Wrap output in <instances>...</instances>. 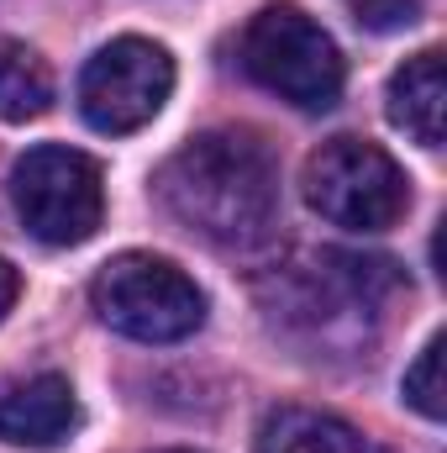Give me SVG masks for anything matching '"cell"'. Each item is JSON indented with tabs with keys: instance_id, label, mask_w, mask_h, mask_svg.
<instances>
[{
	"instance_id": "obj_1",
	"label": "cell",
	"mask_w": 447,
	"mask_h": 453,
	"mask_svg": "<svg viewBox=\"0 0 447 453\" xmlns=\"http://www.w3.org/2000/svg\"><path fill=\"white\" fill-rule=\"evenodd\" d=\"M158 201L216 248H258L279 222V164L247 132H206L158 169Z\"/></svg>"
},
{
	"instance_id": "obj_2",
	"label": "cell",
	"mask_w": 447,
	"mask_h": 453,
	"mask_svg": "<svg viewBox=\"0 0 447 453\" xmlns=\"http://www.w3.org/2000/svg\"><path fill=\"white\" fill-rule=\"evenodd\" d=\"M237 58L247 80L300 111H332L342 96V53L300 5H263L242 32Z\"/></svg>"
},
{
	"instance_id": "obj_3",
	"label": "cell",
	"mask_w": 447,
	"mask_h": 453,
	"mask_svg": "<svg viewBox=\"0 0 447 453\" xmlns=\"http://www.w3.org/2000/svg\"><path fill=\"white\" fill-rule=\"evenodd\" d=\"M90 306L101 311V322L137 342H179L206 322V296L201 285L153 253H121L111 258L95 285H90Z\"/></svg>"
},
{
	"instance_id": "obj_4",
	"label": "cell",
	"mask_w": 447,
	"mask_h": 453,
	"mask_svg": "<svg viewBox=\"0 0 447 453\" xmlns=\"http://www.w3.org/2000/svg\"><path fill=\"white\" fill-rule=\"evenodd\" d=\"M306 201L347 232H390L411 206L405 169L368 137H332L306 164Z\"/></svg>"
},
{
	"instance_id": "obj_5",
	"label": "cell",
	"mask_w": 447,
	"mask_h": 453,
	"mask_svg": "<svg viewBox=\"0 0 447 453\" xmlns=\"http://www.w3.org/2000/svg\"><path fill=\"white\" fill-rule=\"evenodd\" d=\"M11 206L21 226L48 242V248H74L85 237H95V226L106 217V180L101 164L80 148H58L42 142L27 158H16L11 169Z\"/></svg>"
},
{
	"instance_id": "obj_6",
	"label": "cell",
	"mask_w": 447,
	"mask_h": 453,
	"mask_svg": "<svg viewBox=\"0 0 447 453\" xmlns=\"http://www.w3.org/2000/svg\"><path fill=\"white\" fill-rule=\"evenodd\" d=\"M169 96H174V58L148 37L106 42L80 74V111L106 137L148 127Z\"/></svg>"
},
{
	"instance_id": "obj_7",
	"label": "cell",
	"mask_w": 447,
	"mask_h": 453,
	"mask_svg": "<svg viewBox=\"0 0 447 453\" xmlns=\"http://www.w3.org/2000/svg\"><path fill=\"white\" fill-rule=\"evenodd\" d=\"M80 427V401L64 374H32L0 390V438L11 449H53Z\"/></svg>"
},
{
	"instance_id": "obj_8",
	"label": "cell",
	"mask_w": 447,
	"mask_h": 453,
	"mask_svg": "<svg viewBox=\"0 0 447 453\" xmlns=\"http://www.w3.org/2000/svg\"><path fill=\"white\" fill-rule=\"evenodd\" d=\"M443 116H447V74L443 53L421 48L416 58H405L390 80V121L416 137L421 148H443Z\"/></svg>"
},
{
	"instance_id": "obj_9",
	"label": "cell",
	"mask_w": 447,
	"mask_h": 453,
	"mask_svg": "<svg viewBox=\"0 0 447 453\" xmlns=\"http://www.w3.org/2000/svg\"><path fill=\"white\" fill-rule=\"evenodd\" d=\"M258 453H363V438L332 411L279 406L258 427Z\"/></svg>"
},
{
	"instance_id": "obj_10",
	"label": "cell",
	"mask_w": 447,
	"mask_h": 453,
	"mask_svg": "<svg viewBox=\"0 0 447 453\" xmlns=\"http://www.w3.org/2000/svg\"><path fill=\"white\" fill-rule=\"evenodd\" d=\"M48 106H53L48 64L21 42H0V121H37Z\"/></svg>"
},
{
	"instance_id": "obj_11",
	"label": "cell",
	"mask_w": 447,
	"mask_h": 453,
	"mask_svg": "<svg viewBox=\"0 0 447 453\" xmlns=\"http://www.w3.org/2000/svg\"><path fill=\"white\" fill-rule=\"evenodd\" d=\"M405 401L421 411V417H432V422H443L447 417V385H443V338H432L421 353H416V364L405 369Z\"/></svg>"
},
{
	"instance_id": "obj_12",
	"label": "cell",
	"mask_w": 447,
	"mask_h": 453,
	"mask_svg": "<svg viewBox=\"0 0 447 453\" xmlns=\"http://www.w3.org/2000/svg\"><path fill=\"white\" fill-rule=\"evenodd\" d=\"M342 5L368 32H400V27H411L421 16V0H342Z\"/></svg>"
},
{
	"instance_id": "obj_13",
	"label": "cell",
	"mask_w": 447,
	"mask_h": 453,
	"mask_svg": "<svg viewBox=\"0 0 447 453\" xmlns=\"http://www.w3.org/2000/svg\"><path fill=\"white\" fill-rule=\"evenodd\" d=\"M16 290H21V280H16V269L0 258V322H5V311L16 306Z\"/></svg>"
},
{
	"instance_id": "obj_14",
	"label": "cell",
	"mask_w": 447,
	"mask_h": 453,
	"mask_svg": "<svg viewBox=\"0 0 447 453\" xmlns=\"http://www.w3.org/2000/svg\"><path fill=\"white\" fill-rule=\"evenodd\" d=\"M174 453H190V449H174Z\"/></svg>"
}]
</instances>
